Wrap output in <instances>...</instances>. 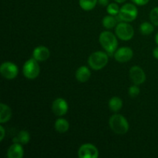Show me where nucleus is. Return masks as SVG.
<instances>
[{
  "mask_svg": "<svg viewBox=\"0 0 158 158\" xmlns=\"http://www.w3.org/2000/svg\"><path fill=\"white\" fill-rule=\"evenodd\" d=\"M108 63V56L102 51L94 52L89 56L88 63L93 69L99 70L106 66Z\"/></svg>",
  "mask_w": 158,
  "mask_h": 158,
  "instance_id": "3",
  "label": "nucleus"
},
{
  "mask_svg": "<svg viewBox=\"0 0 158 158\" xmlns=\"http://www.w3.org/2000/svg\"><path fill=\"white\" fill-rule=\"evenodd\" d=\"M99 41L102 47L110 56L114 55V52L117 51V46H118V42L115 35L109 31H104L100 35Z\"/></svg>",
  "mask_w": 158,
  "mask_h": 158,
  "instance_id": "1",
  "label": "nucleus"
},
{
  "mask_svg": "<svg viewBox=\"0 0 158 158\" xmlns=\"http://www.w3.org/2000/svg\"><path fill=\"white\" fill-rule=\"evenodd\" d=\"M115 1L117 2V3H123V2H124L126 0H115Z\"/></svg>",
  "mask_w": 158,
  "mask_h": 158,
  "instance_id": "29",
  "label": "nucleus"
},
{
  "mask_svg": "<svg viewBox=\"0 0 158 158\" xmlns=\"http://www.w3.org/2000/svg\"><path fill=\"white\" fill-rule=\"evenodd\" d=\"M49 56H50L49 49L43 46H40L36 47L32 52V56L38 62L46 61L49 59Z\"/></svg>",
  "mask_w": 158,
  "mask_h": 158,
  "instance_id": "12",
  "label": "nucleus"
},
{
  "mask_svg": "<svg viewBox=\"0 0 158 158\" xmlns=\"http://www.w3.org/2000/svg\"><path fill=\"white\" fill-rule=\"evenodd\" d=\"M106 10H107V12L110 15H117V14H119V12H120L118 5L116 4V3H110V4L108 5Z\"/></svg>",
  "mask_w": 158,
  "mask_h": 158,
  "instance_id": "22",
  "label": "nucleus"
},
{
  "mask_svg": "<svg viewBox=\"0 0 158 158\" xmlns=\"http://www.w3.org/2000/svg\"><path fill=\"white\" fill-rule=\"evenodd\" d=\"M23 75L29 80H34L37 78L40 72V68L38 61L34 58L29 59L23 65Z\"/></svg>",
  "mask_w": 158,
  "mask_h": 158,
  "instance_id": "4",
  "label": "nucleus"
},
{
  "mask_svg": "<svg viewBox=\"0 0 158 158\" xmlns=\"http://www.w3.org/2000/svg\"><path fill=\"white\" fill-rule=\"evenodd\" d=\"M123 106V101L118 97H114L109 100V107L110 110L114 112H117L120 110Z\"/></svg>",
  "mask_w": 158,
  "mask_h": 158,
  "instance_id": "18",
  "label": "nucleus"
},
{
  "mask_svg": "<svg viewBox=\"0 0 158 158\" xmlns=\"http://www.w3.org/2000/svg\"><path fill=\"white\" fill-rule=\"evenodd\" d=\"M12 110L4 103L0 104V123H5L9 121L12 117Z\"/></svg>",
  "mask_w": 158,
  "mask_h": 158,
  "instance_id": "15",
  "label": "nucleus"
},
{
  "mask_svg": "<svg viewBox=\"0 0 158 158\" xmlns=\"http://www.w3.org/2000/svg\"><path fill=\"white\" fill-rule=\"evenodd\" d=\"M52 110L55 115L62 117L65 115L68 111V104L66 100L63 98L55 100L52 105Z\"/></svg>",
  "mask_w": 158,
  "mask_h": 158,
  "instance_id": "11",
  "label": "nucleus"
},
{
  "mask_svg": "<svg viewBox=\"0 0 158 158\" xmlns=\"http://www.w3.org/2000/svg\"><path fill=\"white\" fill-rule=\"evenodd\" d=\"M102 23L106 29H112L117 25V19L114 18L112 15H106L103 19Z\"/></svg>",
  "mask_w": 158,
  "mask_h": 158,
  "instance_id": "20",
  "label": "nucleus"
},
{
  "mask_svg": "<svg viewBox=\"0 0 158 158\" xmlns=\"http://www.w3.org/2000/svg\"><path fill=\"white\" fill-rule=\"evenodd\" d=\"M128 94L131 97H137L140 94V88L137 86V85L134 84V86H131L128 89Z\"/></svg>",
  "mask_w": 158,
  "mask_h": 158,
  "instance_id": "24",
  "label": "nucleus"
},
{
  "mask_svg": "<svg viewBox=\"0 0 158 158\" xmlns=\"http://www.w3.org/2000/svg\"><path fill=\"white\" fill-rule=\"evenodd\" d=\"M24 155V151L22 144L14 143L9 147L8 150L7 156L9 158H22Z\"/></svg>",
  "mask_w": 158,
  "mask_h": 158,
  "instance_id": "13",
  "label": "nucleus"
},
{
  "mask_svg": "<svg viewBox=\"0 0 158 158\" xmlns=\"http://www.w3.org/2000/svg\"><path fill=\"white\" fill-rule=\"evenodd\" d=\"M69 122L63 118H60L56 121L55 123V129L56 131H58L59 133H63L66 132L69 130Z\"/></svg>",
  "mask_w": 158,
  "mask_h": 158,
  "instance_id": "17",
  "label": "nucleus"
},
{
  "mask_svg": "<svg viewBox=\"0 0 158 158\" xmlns=\"http://www.w3.org/2000/svg\"><path fill=\"white\" fill-rule=\"evenodd\" d=\"M129 75L131 80L136 85L142 84L146 80V75H145L144 71L138 66H134L131 67L130 69Z\"/></svg>",
  "mask_w": 158,
  "mask_h": 158,
  "instance_id": "9",
  "label": "nucleus"
},
{
  "mask_svg": "<svg viewBox=\"0 0 158 158\" xmlns=\"http://www.w3.org/2000/svg\"><path fill=\"white\" fill-rule=\"evenodd\" d=\"M99 3L102 6H106L109 5V0H99Z\"/></svg>",
  "mask_w": 158,
  "mask_h": 158,
  "instance_id": "27",
  "label": "nucleus"
},
{
  "mask_svg": "<svg viewBox=\"0 0 158 158\" xmlns=\"http://www.w3.org/2000/svg\"><path fill=\"white\" fill-rule=\"evenodd\" d=\"M134 52L129 47H121L114 52V58L120 63H126L132 59Z\"/></svg>",
  "mask_w": 158,
  "mask_h": 158,
  "instance_id": "10",
  "label": "nucleus"
},
{
  "mask_svg": "<svg viewBox=\"0 0 158 158\" xmlns=\"http://www.w3.org/2000/svg\"><path fill=\"white\" fill-rule=\"evenodd\" d=\"M0 73L4 78L7 80H13L18 75L19 69L15 63L11 62H5L1 65Z\"/></svg>",
  "mask_w": 158,
  "mask_h": 158,
  "instance_id": "7",
  "label": "nucleus"
},
{
  "mask_svg": "<svg viewBox=\"0 0 158 158\" xmlns=\"http://www.w3.org/2000/svg\"><path fill=\"white\" fill-rule=\"evenodd\" d=\"M0 131H1V137H0V141H2L5 137V130L2 126H0Z\"/></svg>",
  "mask_w": 158,
  "mask_h": 158,
  "instance_id": "26",
  "label": "nucleus"
},
{
  "mask_svg": "<svg viewBox=\"0 0 158 158\" xmlns=\"http://www.w3.org/2000/svg\"><path fill=\"white\" fill-rule=\"evenodd\" d=\"M14 143H20L22 145L26 144L30 140V134L27 131H21L13 138Z\"/></svg>",
  "mask_w": 158,
  "mask_h": 158,
  "instance_id": "16",
  "label": "nucleus"
},
{
  "mask_svg": "<svg viewBox=\"0 0 158 158\" xmlns=\"http://www.w3.org/2000/svg\"><path fill=\"white\" fill-rule=\"evenodd\" d=\"M132 2L138 6H144V5L148 4L149 0H132Z\"/></svg>",
  "mask_w": 158,
  "mask_h": 158,
  "instance_id": "25",
  "label": "nucleus"
},
{
  "mask_svg": "<svg viewBox=\"0 0 158 158\" xmlns=\"http://www.w3.org/2000/svg\"><path fill=\"white\" fill-rule=\"evenodd\" d=\"M109 125L115 134L123 135L129 130V123L127 119L120 114H114L110 118Z\"/></svg>",
  "mask_w": 158,
  "mask_h": 158,
  "instance_id": "2",
  "label": "nucleus"
},
{
  "mask_svg": "<svg viewBox=\"0 0 158 158\" xmlns=\"http://www.w3.org/2000/svg\"><path fill=\"white\" fill-rule=\"evenodd\" d=\"M97 1L98 0H80L79 3H80V7L83 10L90 11L93 9H94V7L97 5Z\"/></svg>",
  "mask_w": 158,
  "mask_h": 158,
  "instance_id": "19",
  "label": "nucleus"
},
{
  "mask_svg": "<svg viewBox=\"0 0 158 158\" xmlns=\"http://www.w3.org/2000/svg\"><path fill=\"white\" fill-rule=\"evenodd\" d=\"M155 41H156V43L158 45V32L157 34H156V36H155Z\"/></svg>",
  "mask_w": 158,
  "mask_h": 158,
  "instance_id": "30",
  "label": "nucleus"
},
{
  "mask_svg": "<svg viewBox=\"0 0 158 158\" xmlns=\"http://www.w3.org/2000/svg\"><path fill=\"white\" fill-rule=\"evenodd\" d=\"M115 32L120 40L127 41L131 40L134 35V28L131 25L126 23H120L116 26Z\"/></svg>",
  "mask_w": 158,
  "mask_h": 158,
  "instance_id": "6",
  "label": "nucleus"
},
{
  "mask_svg": "<svg viewBox=\"0 0 158 158\" xmlns=\"http://www.w3.org/2000/svg\"><path fill=\"white\" fill-rule=\"evenodd\" d=\"M153 55H154V56L155 57L157 60H158V46L154 49V51H153Z\"/></svg>",
  "mask_w": 158,
  "mask_h": 158,
  "instance_id": "28",
  "label": "nucleus"
},
{
  "mask_svg": "<svg viewBox=\"0 0 158 158\" xmlns=\"http://www.w3.org/2000/svg\"><path fill=\"white\" fill-rule=\"evenodd\" d=\"M154 26L150 23H148V22H144L140 26V32L144 35H151L154 32Z\"/></svg>",
  "mask_w": 158,
  "mask_h": 158,
  "instance_id": "21",
  "label": "nucleus"
},
{
  "mask_svg": "<svg viewBox=\"0 0 158 158\" xmlns=\"http://www.w3.org/2000/svg\"><path fill=\"white\" fill-rule=\"evenodd\" d=\"M137 9L134 5L125 4L120 8V12L118 14V18L120 21L124 22H132L137 18Z\"/></svg>",
  "mask_w": 158,
  "mask_h": 158,
  "instance_id": "5",
  "label": "nucleus"
},
{
  "mask_svg": "<svg viewBox=\"0 0 158 158\" xmlns=\"http://www.w3.org/2000/svg\"><path fill=\"white\" fill-rule=\"evenodd\" d=\"M98 156V150L91 143H84L79 148L78 157L80 158H97Z\"/></svg>",
  "mask_w": 158,
  "mask_h": 158,
  "instance_id": "8",
  "label": "nucleus"
},
{
  "mask_svg": "<svg viewBox=\"0 0 158 158\" xmlns=\"http://www.w3.org/2000/svg\"><path fill=\"white\" fill-rule=\"evenodd\" d=\"M151 21L154 26H158V7H155L151 10L150 13Z\"/></svg>",
  "mask_w": 158,
  "mask_h": 158,
  "instance_id": "23",
  "label": "nucleus"
},
{
  "mask_svg": "<svg viewBox=\"0 0 158 158\" xmlns=\"http://www.w3.org/2000/svg\"><path fill=\"white\" fill-rule=\"evenodd\" d=\"M90 70L84 66H80L76 72V78L79 82H81V83H85V82L88 81L89 79L90 78Z\"/></svg>",
  "mask_w": 158,
  "mask_h": 158,
  "instance_id": "14",
  "label": "nucleus"
}]
</instances>
